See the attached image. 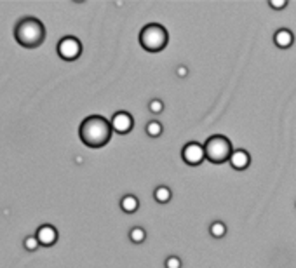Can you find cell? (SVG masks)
Returning <instances> with one entry per match:
<instances>
[{
    "label": "cell",
    "instance_id": "1",
    "mask_svg": "<svg viewBox=\"0 0 296 268\" xmlns=\"http://www.w3.org/2000/svg\"><path fill=\"white\" fill-rule=\"evenodd\" d=\"M111 124L101 115H91L84 118L78 129L80 140L84 145L91 148H101L110 141L111 138Z\"/></svg>",
    "mask_w": 296,
    "mask_h": 268
},
{
    "label": "cell",
    "instance_id": "2",
    "mask_svg": "<svg viewBox=\"0 0 296 268\" xmlns=\"http://www.w3.org/2000/svg\"><path fill=\"white\" fill-rule=\"evenodd\" d=\"M16 42L21 44L23 47H38L45 38V28L37 18L26 16L19 19L14 28Z\"/></svg>",
    "mask_w": 296,
    "mask_h": 268
},
{
    "label": "cell",
    "instance_id": "3",
    "mask_svg": "<svg viewBox=\"0 0 296 268\" xmlns=\"http://www.w3.org/2000/svg\"><path fill=\"white\" fill-rule=\"evenodd\" d=\"M169 42V33L159 23H150L140 32V44L148 52H160Z\"/></svg>",
    "mask_w": 296,
    "mask_h": 268
},
{
    "label": "cell",
    "instance_id": "4",
    "mask_svg": "<svg viewBox=\"0 0 296 268\" xmlns=\"http://www.w3.org/2000/svg\"><path fill=\"white\" fill-rule=\"evenodd\" d=\"M204 152H206V158L213 164H223L230 158L232 155V143L226 136L222 134H215V136L207 138L204 143Z\"/></svg>",
    "mask_w": 296,
    "mask_h": 268
},
{
    "label": "cell",
    "instance_id": "5",
    "mask_svg": "<svg viewBox=\"0 0 296 268\" xmlns=\"http://www.w3.org/2000/svg\"><path fill=\"white\" fill-rule=\"evenodd\" d=\"M80 52H82V44L77 37L68 35V37H63L58 42V54L63 59H67V61L77 59L80 56Z\"/></svg>",
    "mask_w": 296,
    "mask_h": 268
},
{
    "label": "cell",
    "instance_id": "6",
    "mask_svg": "<svg viewBox=\"0 0 296 268\" xmlns=\"http://www.w3.org/2000/svg\"><path fill=\"white\" fill-rule=\"evenodd\" d=\"M182 157L188 165H199L202 164V160L206 158V152H204L202 145L195 143V141H190V143H186L185 147H183Z\"/></svg>",
    "mask_w": 296,
    "mask_h": 268
},
{
    "label": "cell",
    "instance_id": "7",
    "mask_svg": "<svg viewBox=\"0 0 296 268\" xmlns=\"http://www.w3.org/2000/svg\"><path fill=\"white\" fill-rule=\"evenodd\" d=\"M110 124L115 132H118V134H127V132H131V129H133L134 122L131 114H127V112H117V114L111 117Z\"/></svg>",
    "mask_w": 296,
    "mask_h": 268
},
{
    "label": "cell",
    "instance_id": "8",
    "mask_svg": "<svg viewBox=\"0 0 296 268\" xmlns=\"http://www.w3.org/2000/svg\"><path fill=\"white\" fill-rule=\"evenodd\" d=\"M35 237H37L40 246H52L58 240V231L52 225H42L35 233Z\"/></svg>",
    "mask_w": 296,
    "mask_h": 268
},
{
    "label": "cell",
    "instance_id": "9",
    "mask_svg": "<svg viewBox=\"0 0 296 268\" xmlns=\"http://www.w3.org/2000/svg\"><path fill=\"white\" fill-rule=\"evenodd\" d=\"M228 162L235 171H244V169H248L249 162H251V157H249V153L246 150H233L228 158Z\"/></svg>",
    "mask_w": 296,
    "mask_h": 268
},
{
    "label": "cell",
    "instance_id": "10",
    "mask_svg": "<svg viewBox=\"0 0 296 268\" xmlns=\"http://www.w3.org/2000/svg\"><path fill=\"white\" fill-rule=\"evenodd\" d=\"M274 42H275V45H277L279 49H288V47H291L293 42H295V35H293L291 30L281 28V30H277V32H275Z\"/></svg>",
    "mask_w": 296,
    "mask_h": 268
},
{
    "label": "cell",
    "instance_id": "11",
    "mask_svg": "<svg viewBox=\"0 0 296 268\" xmlns=\"http://www.w3.org/2000/svg\"><path fill=\"white\" fill-rule=\"evenodd\" d=\"M120 207H122V211L127 214L136 213L138 207H140V200H138V197H134V195L127 193V195H124L122 200H120Z\"/></svg>",
    "mask_w": 296,
    "mask_h": 268
},
{
    "label": "cell",
    "instance_id": "12",
    "mask_svg": "<svg viewBox=\"0 0 296 268\" xmlns=\"http://www.w3.org/2000/svg\"><path fill=\"white\" fill-rule=\"evenodd\" d=\"M153 197H155L157 202L166 204V202H169V200H171L173 193H171V190L167 187H157L155 191H153Z\"/></svg>",
    "mask_w": 296,
    "mask_h": 268
},
{
    "label": "cell",
    "instance_id": "13",
    "mask_svg": "<svg viewBox=\"0 0 296 268\" xmlns=\"http://www.w3.org/2000/svg\"><path fill=\"white\" fill-rule=\"evenodd\" d=\"M209 233H211L215 239H222V237H225V233H226L225 223H222V221H215V223H211V227H209Z\"/></svg>",
    "mask_w": 296,
    "mask_h": 268
},
{
    "label": "cell",
    "instance_id": "14",
    "mask_svg": "<svg viewBox=\"0 0 296 268\" xmlns=\"http://www.w3.org/2000/svg\"><path fill=\"white\" fill-rule=\"evenodd\" d=\"M147 132L150 138H159L162 134V124L157 120H152L147 124Z\"/></svg>",
    "mask_w": 296,
    "mask_h": 268
},
{
    "label": "cell",
    "instance_id": "15",
    "mask_svg": "<svg viewBox=\"0 0 296 268\" xmlns=\"http://www.w3.org/2000/svg\"><path fill=\"white\" fill-rule=\"evenodd\" d=\"M129 237H131V240H133V242L141 244L145 239H147V231H145L141 227H134L133 230L129 231Z\"/></svg>",
    "mask_w": 296,
    "mask_h": 268
},
{
    "label": "cell",
    "instance_id": "16",
    "mask_svg": "<svg viewBox=\"0 0 296 268\" xmlns=\"http://www.w3.org/2000/svg\"><path fill=\"white\" fill-rule=\"evenodd\" d=\"M23 246H25L26 251H35L38 246H40V244H38L37 237H35V235H30V237H26V239L23 240Z\"/></svg>",
    "mask_w": 296,
    "mask_h": 268
},
{
    "label": "cell",
    "instance_id": "17",
    "mask_svg": "<svg viewBox=\"0 0 296 268\" xmlns=\"http://www.w3.org/2000/svg\"><path fill=\"white\" fill-rule=\"evenodd\" d=\"M148 108H150V112H152V114H162L164 103L160 101V99H152V101H150V105H148Z\"/></svg>",
    "mask_w": 296,
    "mask_h": 268
},
{
    "label": "cell",
    "instance_id": "18",
    "mask_svg": "<svg viewBox=\"0 0 296 268\" xmlns=\"http://www.w3.org/2000/svg\"><path fill=\"white\" fill-rule=\"evenodd\" d=\"M166 268H182V260L178 256H169L166 260Z\"/></svg>",
    "mask_w": 296,
    "mask_h": 268
},
{
    "label": "cell",
    "instance_id": "19",
    "mask_svg": "<svg viewBox=\"0 0 296 268\" xmlns=\"http://www.w3.org/2000/svg\"><path fill=\"white\" fill-rule=\"evenodd\" d=\"M286 5H288V2L286 0H270V7H274V9H284Z\"/></svg>",
    "mask_w": 296,
    "mask_h": 268
},
{
    "label": "cell",
    "instance_id": "20",
    "mask_svg": "<svg viewBox=\"0 0 296 268\" xmlns=\"http://www.w3.org/2000/svg\"><path fill=\"white\" fill-rule=\"evenodd\" d=\"M178 75L185 77V75H186V68H185V66H180V68H178Z\"/></svg>",
    "mask_w": 296,
    "mask_h": 268
}]
</instances>
